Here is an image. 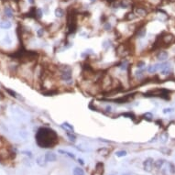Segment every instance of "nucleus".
Listing matches in <instances>:
<instances>
[{
	"label": "nucleus",
	"mask_w": 175,
	"mask_h": 175,
	"mask_svg": "<svg viewBox=\"0 0 175 175\" xmlns=\"http://www.w3.org/2000/svg\"><path fill=\"white\" fill-rule=\"evenodd\" d=\"M5 98H6V96H5V95H4V93L2 92V91H0V101L5 100Z\"/></svg>",
	"instance_id": "36"
},
{
	"label": "nucleus",
	"mask_w": 175,
	"mask_h": 175,
	"mask_svg": "<svg viewBox=\"0 0 175 175\" xmlns=\"http://www.w3.org/2000/svg\"><path fill=\"white\" fill-rule=\"evenodd\" d=\"M118 4L121 8H129L132 6V0H120Z\"/></svg>",
	"instance_id": "12"
},
{
	"label": "nucleus",
	"mask_w": 175,
	"mask_h": 175,
	"mask_svg": "<svg viewBox=\"0 0 175 175\" xmlns=\"http://www.w3.org/2000/svg\"><path fill=\"white\" fill-rule=\"evenodd\" d=\"M116 156L119 157V158L125 157V156H127V151H126V150H118V151L116 152Z\"/></svg>",
	"instance_id": "29"
},
{
	"label": "nucleus",
	"mask_w": 175,
	"mask_h": 175,
	"mask_svg": "<svg viewBox=\"0 0 175 175\" xmlns=\"http://www.w3.org/2000/svg\"><path fill=\"white\" fill-rule=\"evenodd\" d=\"M46 159H45V158H43V157H39L38 159H37V163L40 165V166H41V167H43V166H45L46 165Z\"/></svg>",
	"instance_id": "25"
},
{
	"label": "nucleus",
	"mask_w": 175,
	"mask_h": 175,
	"mask_svg": "<svg viewBox=\"0 0 175 175\" xmlns=\"http://www.w3.org/2000/svg\"><path fill=\"white\" fill-rule=\"evenodd\" d=\"M72 70L69 66L64 65L62 68H61L60 71V78L61 80L64 81V82H69L72 81Z\"/></svg>",
	"instance_id": "4"
},
{
	"label": "nucleus",
	"mask_w": 175,
	"mask_h": 175,
	"mask_svg": "<svg viewBox=\"0 0 175 175\" xmlns=\"http://www.w3.org/2000/svg\"><path fill=\"white\" fill-rule=\"evenodd\" d=\"M174 172H175V168H174Z\"/></svg>",
	"instance_id": "44"
},
{
	"label": "nucleus",
	"mask_w": 175,
	"mask_h": 175,
	"mask_svg": "<svg viewBox=\"0 0 175 175\" xmlns=\"http://www.w3.org/2000/svg\"><path fill=\"white\" fill-rule=\"evenodd\" d=\"M4 13H5V16L8 18H12L14 17V12L10 6H6L4 9Z\"/></svg>",
	"instance_id": "13"
},
{
	"label": "nucleus",
	"mask_w": 175,
	"mask_h": 175,
	"mask_svg": "<svg viewBox=\"0 0 175 175\" xmlns=\"http://www.w3.org/2000/svg\"><path fill=\"white\" fill-rule=\"evenodd\" d=\"M109 46H110V44H109V41L108 40H106V41H104L103 42V44H102V47L104 48V49H108L109 48Z\"/></svg>",
	"instance_id": "35"
},
{
	"label": "nucleus",
	"mask_w": 175,
	"mask_h": 175,
	"mask_svg": "<svg viewBox=\"0 0 175 175\" xmlns=\"http://www.w3.org/2000/svg\"><path fill=\"white\" fill-rule=\"evenodd\" d=\"M170 92L166 89H155V90H151L147 92L145 94V96H159L162 97V98L167 99L169 97Z\"/></svg>",
	"instance_id": "3"
},
{
	"label": "nucleus",
	"mask_w": 175,
	"mask_h": 175,
	"mask_svg": "<svg viewBox=\"0 0 175 175\" xmlns=\"http://www.w3.org/2000/svg\"><path fill=\"white\" fill-rule=\"evenodd\" d=\"M109 152H110V150L108 149H107V148H102V149L98 150V153L102 156H107L109 154Z\"/></svg>",
	"instance_id": "24"
},
{
	"label": "nucleus",
	"mask_w": 175,
	"mask_h": 175,
	"mask_svg": "<svg viewBox=\"0 0 175 175\" xmlns=\"http://www.w3.org/2000/svg\"><path fill=\"white\" fill-rule=\"evenodd\" d=\"M106 109H107V112H111V111H112V107H111L110 106H107Z\"/></svg>",
	"instance_id": "39"
},
{
	"label": "nucleus",
	"mask_w": 175,
	"mask_h": 175,
	"mask_svg": "<svg viewBox=\"0 0 175 175\" xmlns=\"http://www.w3.org/2000/svg\"><path fill=\"white\" fill-rule=\"evenodd\" d=\"M122 175H132V174H130V173H124V174H122Z\"/></svg>",
	"instance_id": "41"
},
{
	"label": "nucleus",
	"mask_w": 175,
	"mask_h": 175,
	"mask_svg": "<svg viewBox=\"0 0 175 175\" xmlns=\"http://www.w3.org/2000/svg\"><path fill=\"white\" fill-rule=\"evenodd\" d=\"M110 175H116V174H110Z\"/></svg>",
	"instance_id": "43"
},
{
	"label": "nucleus",
	"mask_w": 175,
	"mask_h": 175,
	"mask_svg": "<svg viewBox=\"0 0 175 175\" xmlns=\"http://www.w3.org/2000/svg\"><path fill=\"white\" fill-rule=\"evenodd\" d=\"M146 66V62L143 61H138V64H137V67L138 69H144V67Z\"/></svg>",
	"instance_id": "31"
},
{
	"label": "nucleus",
	"mask_w": 175,
	"mask_h": 175,
	"mask_svg": "<svg viewBox=\"0 0 175 175\" xmlns=\"http://www.w3.org/2000/svg\"><path fill=\"white\" fill-rule=\"evenodd\" d=\"M147 33V30L144 26H140L138 27V29L136 30V33H135V36L137 38H139V39H142L145 37V35Z\"/></svg>",
	"instance_id": "9"
},
{
	"label": "nucleus",
	"mask_w": 175,
	"mask_h": 175,
	"mask_svg": "<svg viewBox=\"0 0 175 175\" xmlns=\"http://www.w3.org/2000/svg\"><path fill=\"white\" fill-rule=\"evenodd\" d=\"M112 29V25H111V23L110 22H104V30H107V31H108V30H110Z\"/></svg>",
	"instance_id": "30"
},
{
	"label": "nucleus",
	"mask_w": 175,
	"mask_h": 175,
	"mask_svg": "<svg viewBox=\"0 0 175 175\" xmlns=\"http://www.w3.org/2000/svg\"><path fill=\"white\" fill-rule=\"evenodd\" d=\"M168 138H169V135H168L167 132H162V134H160V136H159L160 141H162V143H165L168 140Z\"/></svg>",
	"instance_id": "23"
},
{
	"label": "nucleus",
	"mask_w": 175,
	"mask_h": 175,
	"mask_svg": "<svg viewBox=\"0 0 175 175\" xmlns=\"http://www.w3.org/2000/svg\"><path fill=\"white\" fill-rule=\"evenodd\" d=\"M66 134H67V137L69 138L70 141L72 142H75L76 141V136L73 134V132H70V131H66Z\"/></svg>",
	"instance_id": "21"
},
{
	"label": "nucleus",
	"mask_w": 175,
	"mask_h": 175,
	"mask_svg": "<svg viewBox=\"0 0 175 175\" xmlns=\"http://www.w3.org/2000/svg\"><path fill=\"white\" fill-rule=\"evenodd\" d=\"M42 17V10L40 8H36V18H40Z\"/></svg>",
	"instance_id": "32"
},
{
	"label": "nucleus",
	"mask_w": 175,
	"mask_h": 175,
	"mask_svg": "<svg viewBox=\"0 0 175 175\" xmlns=\"http://www.w3.org/2000/svg\"><path fill=\"white\" fill-rule=\"evenodd\" d=\"M61 127L64 128L66 131H70V132H74V128L71 125V124H69L68 122H64V124L61 125Z\"/></svg>",
	"instance_id": "17"
},
{
	"label": "nucleus",
	"mask_w": 175,
	"mask_h": 175,
	"mask_svg": "<svg viewBox=\"0 0 175 175\" xmlns=\"http://www.w3.org/2000/svg\"><path fill=\"white\" fill-rule=\"evenodd\" d=\"M43 34H44V29H40V30H38V31H37V35H38V37H42L43 36Z\"/></svg>",
	"instance_id": "34"
},
{
	"label": "nucleus",
	"mask_w": 175,
	"mask_h": 175,
	"mask_svg": "<svg viewBox=\"0 0 175 175\" xmlns=\"http://www.w3.org/2000/svg\"><path fill=\"white\" fill-rule=\"evenodd\" d=\"M11 23L9 21H2L0 22V28L1 29H4V30H8L11 28Z\"/></svg>",
	"instance_id": "20"
},
{
	"label": "nucleus",
	"mask_w": 175,
	"mask_h": 175,
	"mask_svg": "<svg viewBox=\"0 0 175 175\" xmlns=\"http://www.w3.org/2000/svg\"><path fill=\"white\" fill-rule=\"evenodd\" d=\"M162 112H163V114H171V113H172V112H173V108H171V107L164 108L162 110Z\"/></svg>",
	"instance_id": "33"
},
{
	"label": "nucleus",
	"mask_w": 175,
	"mask_h": 175,
	"mask_svg": "<svg viewBox=\"0 0 175 175\" xmlns=\"http://www.w3.org/2000/svg\"><path fill=\"white\" fill-rule=\"evenodd\" d=\"M174 40H175V38L173 35L170 33H164L162 35H160L159 38L157 40L156 43H159V46H169L171 43H173Z\"/></svg>",
	"instance_id": "2"
},
{
	"label": "nucleus",
	"mask_w": 175,
	"mask_h": 175,
	"mask_svg": "<svg viewBox=\"0 0 175 175\" xmlns=\"http://www.w3.org/2000/svg\"><path fill=\"white\" fill-rule=\"evenodd\" d=\"M156 58L157 60H159V61H165L168 58H169V53H168L166 51L163 50H160L157 52L156 54Z\"/></svg>",
	"instance_id": "7"
},
{
	"label": "nucleus",
	"mask_w": 175,
	"mask_h": 175,
	"mask_svg": "<svg viewBox=\"0 0 175 175\" xmlns=\"http://www.w3.org/2000/svg\"><path fill=\"white\" fill-rule=\"evenodd\" d=\"M147 71L150 73H155L156 72H158V64H151L150 66H148V69H147Z\"/></svg>",
	"instance_id": "19"
},
{
	"label": "nucleus",
	"mask_w": 175,
	"mask_h": 175,
	"mask_svg": "<svg viewBox=\"0 0 175 175\" xmlns=\"http://www.w3.org/2000/svg\"><path fill=\"white\" fill-rule=\"evenodd\" d=\"M164 163H165V160L162 159H159L157 160V162H154V167H155L157 170H159L162 168Z\"/></svg>",
	"instance_id": "15"
},
{
	"label": "nucleus",
	"mask_w": 175,
	"mask_h": 175,
	"mask_svg": "<svg viewBox=\"0 0 175 175\" xmlns=\"http://www.w3.org/2000/svg\"><path fill=\"white\" fill-rule=\"evenodd\" d=\"M54 14H55V17H56V18H61L64 17V9L61 8H57L55 9V11H54Z\"/></svg>",
	"instance_id": "16"
},
{
	"label": "nucleus",
	"mask_w": 175,
	"mask_h": 175,
	"mask_svg": "<svg viewBox=\"0 0 175 175\" xmlns=\"http://www.w3.org/2000/svg\"><path fill=\"white\" fill-rule=\"evenodd\" d=\"M35 138L38 146L42 149L54 148L59 143V136L57 132L51 128H40L36 132Z\"/></svg>",
	"instance_id": "1"
},
{
	"label": "nucleus",
	"mask_w": 175,
	"mask_h": 175,
	"mask_svg": "<svg viewBox=\"0 0 175 175\" xmlns=\"http://www.w3.org/2000/svg\"><path fill=\"white\" fill-rule=\"evenodd\" d=\"M96 1V0H91V2H92V3H94V2H95Z\"/></svg>",
	"instance_id": "42"
},
{
	"label": "nucleus",
	"mask_w": 175,
	"mask_h": 175,
	"mask_svg": "<svg viewBox=\"0 0 175 175\" xmlns=\"http://www.w3.org/2000/svg\"><path fill=\"white\" fill-rule=\"evenodd\" d=\"M5 89L6 91V93H8L10 96L14 97V98H18V95L15 92V91H13V90H11L9 88H5Z\"/></svg>",
	"instance_id": "22"
},
{
	"label": "nucleus",
	"mask_w": 175,
	"mask_h": 175,
	"mask_svg": "<svg viewBox=\"0 0 175 175\" xmlns=\"http://www.w3.org/2000/svg\"><path fill=\"white\" fill-rule=\"evenodd\" d=\"M132 97H133V95H127L119 97V98H116V99H115L113 101L116 104H126V103H128L132 98Z\"/></svg>",
	"instance_id": "8"
},
{
	"label": "nucleus",
	"mask_w": 175,
	"mask_h": 175,
	"mask_svg": "<svg viewBox=\"0 0 175 175\" xmlns=\"http://www.w3.org/2000/svg\"><path fill=\"white\" fill-rule=\"evenodd\" d=\"M133 12H134L137 16H139V17H145L147 16V14H148L147 9L145 8H142V6H136Z\"/></svg>",
	"instance_id": "10"
},
{
	"label": "nucleus",
	"mask_w": 175,
	"mask_h": 175,
	"mask_svg": "<svg viewBox=\"0 0 175 175\" xmlns=\"http://www.w3.org/2000/svg\"><path fill=\"white\" fill-rule=\"evenodd\" d=\"M154 167V159L152 158H148L143 162V169L147 172H150Z\"/></svg>",
	"instance_id": "5"
},
{
	"label": "nucleus",
	"mask_w": 175,
	"mask_h": 175,
	"mask_svg": "<svg viewBox=\"0 0 175 175\" xmlns=\"http://www.w3.org/2000/svg\"><path fill=\"white\" fill-rule=\"evenodd\" d=\"M23 153H26V155L31 157V152H30V151H23Z\"/></svg>",
	"instance_id": "37"
},
{
	"label": "nucleus",
	"mask_w": 175,
	"mask_h": 175,
	"mask_svg": "<svg viewBox=\"0 0 175 175\" xmlns=\"http://www.w3.org/2000/svg\"><path fill=\"white\" fill-rule=\"evenodd\" d=\"M78 162H79L81 165H83V164H85V162H83V160L82 159H78Z\"/></svg>",
	"instance_id": "38"
},
{
	"label": "nucleus",
	"mask_w": 175,
	"mask_h": 175,
	"mask_svg": "<svg viewBox=\"0 0 175 175\" xmlns=\"http://www.w3.org/2000/svg\"><path fill=\"white\" fill-rule=\"evenodd\" d=\"M142 116H143V118H145V119L148 120V121H151L153 119V115L151 113H150V112H148V113H145Z\"/></svg>",
	"instance_id": "27"
},
{
	"label": "nucleus",
	"mask_w": 175,
	"mask_h": 175,
	"mask_svg": "<svg viewBox=\"0 0 175 175\" xmlns=\"http://www.w3.org/2000/svg\"><path fill=\"white\" fill-rule=\"evenodd\" d=\"M104 166L102 162H98L96 164L94 171L92 172V175H104Z\"/></svg>",
	"instance_id": "6"
},
{
	"label": "nucleus",
	"mask_w": 175,
	"mask_h": 175,
	"mask_svg": "<svg viewBox=\"0 0 175 175\" xmlns=\"http://www.w3.org/2000/svg\"><path fill=\"white\" fill-rule=\"evenodd\" d=\"M29 2H30V4H34V0H29Z\"/></svg>",
	"instance_id": "40"
},
{
	"label": "nucleus",
	"mask_w": 175,
	"mask_h": 175,
	"mask_svg": "<svg viewBox=\"0 0 175 175\" xmlns=\"http://www.w3.org/2000/svg\"><path fill=\"white\" fill-rule=\"evenodd\" d=\"M59 152H60V153H62V154H64V155H67L68 157H70L71 159H75V156L73 155V153H71V152H69V151L60 150H59Z\"/></svg>",
	"instance_id": "28"
},
{
	"label": "nucleus",
	"mask_w": 175,
	"mask_h": 175,
	"mask_svg": "<svg viewBox=\"0 0 175 175\" xmlns=\"http://www.w3.org/2000/svg\"><path fill=\"white\" fill-rule=\"evenodd\" d=\"M73 175H85V171H83L81 167H75L73 171Z\"/></svg>",
	"instance_id": "18"
},
{
	"label": "nucleus",
	"mask_w": 175,
	"mask_h": 175,
	"mask_svg": "<svg viewBox=\"0 0 175 175\" xmlns=\"http://www.w3.org/2000/svg\"><path fill=\"white\" fill-rule=\"evenodd\" d=\"M44 158H45L47 162H56V159H57V156H56V154L54 152H51V151H48L45 154Z\"/></svg>",
	"instance_id": "11"
},
{
	"label": "nucleus",
	"mask_w": 175,
	"mask_h": 175,
	"mask_svg": "<svg viewBox=\"0 0 175 175\" xmlns=\"http://www.w3.org/2000/svg\"><path fill=\"white\" fill-rule=\"evenodd\" d=\"M137 18V15L134 12H130L128 14H127V17H126V19L127 20H133Z\"/></svg>",
	"instance_id": "26"
},
{
	"label": "nucleus",
	"mask_w": 175,
	"mask_h": 175,
	"mask_svg": "<svg viewBox=\"0 0 175 175\" xmlns=\"http://www.w3.org/2000/svg\"><path fill=\"white\" fill-rule=\"evenodd\" d=\"M117 68L120 69L121 71H127V70L129 68L128 64V61H122L120 64H117Z\"/></svg>",
	"instance_id": "14"
}]
</instances>
